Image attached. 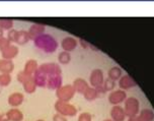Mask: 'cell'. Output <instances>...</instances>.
<instances>
[{"mask_svg": "<svg viewBox=\"0 0 154 121\" xmlns=\"http://www.w3.org/2000/svg\"><path fill=\"white\" fill-rule=\"evenodd\" d=\"M34 43L35 47L40 50H43L45 53H54L59 47L57 40L53 36L50 34H45V33L34 40Z\"/></svg>", "mask_w": 154, "mask_h": 121, "instance_id": "1", "label": "cell"}, {"mask_svg": "<svg viewBox=\"0 0 154 121\" xmlns=\"http://www.w3.org/2000/svg\"><path fill=\"white\" fill-rule=\"evenodd\" d=\"M54 108L56 110L57 113L61 114L65 117H73L77 114L76 107L72 105V104L68 103V102H63L58 100L55 103Z\"/></svg>", "mask_w": 154, "mask_h": 121, "instance_id": "2", "label": "cell"}, {"mask_svg": "<svg viewBox=\"0 0 154 121\" xmlns=\"http://www.w3.org/2000/svg\"><path fill=\"white\" fill-rule=\"evenodd\" d=\"M76 92L72 87V84H63L61 88H59L56 91V97L59 101L68 102L75 96Z\"/></svg>", "mask_w": 154, "mask_h": 121, "instance_id": "3", "label": "cell"}, {"mask_svg": "<svg viewBox=\"0 0 154 121\" xmlns=\"http://www.w3.org/2000/svg\"><path fill=\"white\" fill-rule=\"evenodd\" d=\"M139 110H140V103L138 99H136L135 97H130L126 99L125 108H124L126 116L131 117V116H135V115H138Z\"/></svg>", "mask_w": 154, "mask_h": 121, "instance_id": "4", "label": "cell"}, {"mask_svg": "<svg viewBox=\"0 0 154 121\" xmlns=\"http://www.w3.org/2000/svg\"><path fill=\"white\" fill-rule=\"evenodd\" d=\"M38 70H40L41 72L45 73L46 75H53V74H61L62 69L60 67L59 64L54 62H47L43 63V64L38 65Z\"/></svg>", "mask_w": 154, "mask_h": 121, "instance_id": "5", "label": "cell"}, {"mask_svg": "<svg viewBox=\"0 0 154 121\" xmlns=\"http://www.w3.org/2000/svg\"><path fill=\"white\" fill-rule=\"evenodd\" d=\"M104 81L103 78V71L100 68H95L91 71L89 76V84L92 88H97L103 86Z\"/></svg>", "mask_w": 154, "mask_h": 121, "instance_id": "6", "label": "cell"}, {"mask_svg": "<svg viewBox=\"0 0 154 121\" xmlns=\"http://www.w3.org/2000/svg\"><path fill=\"white\" fill-rule=\"evenodd\" d=\"M63 86V78L61 74H53V75H47L46 88L50 90H58Z\"/></svg>", "mask_w": 154, "mask_h": 121, "instance_id": "7", "label": "cell"}, {"mask_svg": "<svg viewBox=\"0 0 154 121\" xmlns=\"http://www.w3.org/2000/svg\"><path fill=\"white\" fill-rule=\"evenodd\" d=\"M126 99H127V94H126L125 91L121 89L117 91H112L111 94L109 95V102L114 106L119 105L122 102H125Z\"/></svg>", "mask_w": 154, "mask_h": 121, "instance_id": "8", "label": "cell"}, {"mask_svg": "<svg viewBox=\"0 0 154 121\" xmlns=\"http://www.w3.org/2000/svg\"><path fill=\"white\" fill-rule=\"evenodd\" d=\"M46 30V27L44 24H34L29 27V39L31 40H35L38 36H41L42 34H44Z\"/></svg>", "mask_w": 154, "mask_h": 121, "instance_id": "9", "label": "cell"}, {"mask_svg": "<svg viewBox=\"0 0 154 121\" xmlns=\"http://www.w3.org/2000/svg\"><path fill=\"white\" fill-rule=\"evenodd\" d=\"M77 41L73 37H65L61 42V47L63 51L65 52H71L77 47Z\"/></svg>", "mask_w": 154, "mask_h": 121, "instance_id": "10", "label": "cell"}, {"mask_svg": "<svg viewBox=\"0 0 154 121\" xmlns=\"http://www.w3.org/2000/svg\"><path fill=\"white\" fill-rule=\"evenodd\" d=\"M119 86L121 88V90H128L131 89V88L136 87L137 84L132 76L126 74V75L121 76V78L119 79Z\"/></svg>", "mask_w": 154, "mask_h": 121, "instance_id": "11", "label": "cell"}, {"mask_svg": "<svg viewBox=\"0 0 154 121\" xmlns=\"http://www.w3.org/2000/svg\"><path fill=\"white\" fill-rule=\"evenodd\" d=\"M24 101V96L21 94V93H18V92H15V93H12L11 95H9V97L7 99V102L11 107H16L20 106L21 104L23 103Z\"/></svg>", "mask_w": 154, "mask_h": 121, "instance_id": "12", "label": "cell"}, {"mask_svg": "<svg viewBox=\"0 0 154 121\" xmlns=\"http://www.w3.org/2000/svg\"><path fill=\"white\" fill-rule=\"evenodd\" d=\"M111 117L112 121H124L126 118L124 108H122L119 105L114 106L111 110Z\"/></svg>", "mask_w": 154, "mask_h": 121, "instance_id": "13", "label": "cell"}, {"mask_svg": "<svg viewBox=\"0 0 154 121\" xmlns=\"http://www.w3.org/2000/svg\"><path fill=\"white\" fill-rule=\"evenodd\" d=\"M72 87L74 88V90H75L76 93H79V94H82V95H83L85 93V91L89 88L88 82L85 81L84 78H76L75 81H73Z\"/></svg>", "mask_w": 154, "mask_h": 121, "instance_id": "14", "label": "cell"}, {"mask_svg": "<svg viewBox=\"0 0 154 121\" xmlns=\"http://www.w3.org/2000/svg\"><path fill=\"white\" fill-rule=\"evenodd\" d=\"M18 47H16L15 45H10L9 47H7L5 50L1 52L2 55V59H6V60H12L13 58H15L18 55Z\"/></svg>", "mask_w": 154, "mask_h": 121, "instance_id": "15", "label": "cell"}, {"mask_svg": "<svg viewBox=\"0 0 154 121\" xmlns=\"http://www.w3.org/2000/svg\"><path fill=\"white\" fill-rule=\"evenodd\" d=\"M8 121H23V113L19 109L12 108L5 113Z\"/></svg>", "mask_w": 154, "mask_h": 121, "instance_id": "16", "label": "cell"}, {"mask_svg": "<svg viewBox=\"0 0 154 121\" xmlns=\"http://www.w3.org/2000/svg\"><path fill=\"white\" fill-rule=\"evenodd\" d=\"M38 68V64L37 60L29 59V60H27L26 62V64H24L23 71L29 74V75H34V74L37 72Z\"/></svg>", "mask_w": 154, "mask_h": 121, "instance_id": "17", "label": "cell"}, {"mask_svg": "<svg viewBox=\"0 0 154 121\" xmlns=\"http://www.w3.org/2000/svg\"><path fill=\"white\" fill-rule=\"evenodd\" d=\"M14 69V63L12 60L1 59L0 60V72L10 74Z\"/></svg>", "mask_w": 154, "mask_h": 121, "instance_id": "18", "label": "cell"}, {"mask_svg": "<svg viewBox=\"0 0 154 121\" xmlns=\"http://www.w3.org/2000/svg\"><path fill=\"white\" fill-rule=\"evenodd\" d=\"M34 81L37 84V87L46 88L47 84V75L45 73L41 72L40 70H37V72L34 74Z\"/></svg>", "mask_w": 154, "mask_h": 121, "instance_id": "19", "label": "cell"}, {"mask_svg": "<svg viewBox=\"0 0 154 121\" xmlns=\"http://www.w3.org/2000/svg\"><path fill=\"white\" fill-rule=\"evenodd\" d=\"M23 88L24 92L27 93V94H32V93H35L38 87L34 81V76H32V78L29 79H27L26 82H23Z\"/></svg>", "mask_w": 154, "mask_h": 121, "instance_id": "20", "label": "cell"}, {"mask_svg": "<svg viewBox=\"0 0 154 121\" xmlns=\"http://www.w3.org/2000/svg\"><path fill=\"white\" fill-rule=\"evenodd\" d=\"M29 40L31 39H29V36L27 31L20 30V31L17 32V38H16V41H15L16 44H18V45H26Z\"/></svg>", "mask_w": 154, "mask_h": 121, "instance_id": "21", "label": "cell"}, {"mask_svg": "<svg viewBox=\"0 0 154 121\" xmlns=\"http://www.w3.org/2000/svg\"><path fill=\"white\" fill-rule=\"evenodd\" d=\"M139 121H152L154 119V112L151 109H144L138 115Z\"/></svg>", "mask_w": 154, "mask_h": 121, "instance_id": "22", "label": "cell"}, {"mask_svg": "<svg viewBox=\"0 0 154 121\" xmlns=\"http://www.w3.org/2000/svg\"><path fill=\"white\" fill-rule=\"evenodd\" d=\"M108 75H109V78H111L112 81H118V79H120L121 76H122V70H121L120 67L114 66V67L109 68Z\"/></svg>", "mask_w": 154, "mask_h": 121, "instance_id": "23", "label": "cell"}, {"mask_svg": "<svg viewBox=\"0 0 154 121\" xmlns=\"http://www.w3.org/2000/svg\"><path fill=\"white\" fill-rule=\"evenodd\" d=\"M85 100L88 101V102H91V101H94L96 98L98 97L97 95V92H96L95 88H92V87H89L88 89L85 91V93L83 94Z\"/></svg>", "mask_w": 154, "mask_h": 121, "instance_id": "24", "label": "cell"}, {"mask_svg": "<svg viewBox=\"0 0 154 121\" xmlns=\"http://www.w3.org/2000/svg\"><path fill=\"white\" fill-rule=\"evenodd\" d=\"M14 23L12 20H7V18H1L0 20V29L3 31H10L13 29Z\"/></svg>", "mask_w": 154, "mask_h": 121, "instance_id": "25", "label": "cell"}, {"mask_svg": "<svg viewBox=\"0 0 154 121\" xmlns=\"http://www.w3.org/2000/svg\"><path fill=\"white\" fill-rule=\"evenodd\" d=\"M70 60H71V54L69 52L63 51L58 55V61L61 63V64H68L70 62Z\"/></svg>", "mask_w": 154, "mask_h": 121, "instance_id": "26", "label": "cell"}, {"mask_svg": "<svg viewBox=\"0 0 154 121\" xmlns=\"http://www.w3.org/2000/svg\"><path fill=\"white\" fill-rule=\"evenodd\" d=\"M11 82V75L8 73L0 74V87H7Z\"/></svg>", "mask_w": 154, "mask_h": 121, "instance_id": "27", "label": "cell"}, {"mask_svg": "<svg viewBox=\"0 0 154 121\" xmlns=\"http://www.w3.org/2000/svg\"><path fill=\"white\" fill-rule=\"evenodd\" d=\"M103 89H104L106 92H111V91H112L115 89L116 82H115V81H112V79L108 78L106 79H104V81L103 84Z\"/></svg>", "mask_w": 154, "mask_h": 121, "instance_id": "28", "label": "cell"}, {"mask_svg": "<svg viewBox=\"0 0 154 121\" xmlns=\"http://www.w3.org/2000/svg\"><path fill=\"white\" fill-rule=\"evenodd\" d=\"M32 76H34V75H29V74L24 72L23 70H21V71H19L17 74V81L20 82V84H23V82H26L27 79L31 78Z\"/></svg>", "mask_w": 154, "mask_h": 121, "instance_id": "29", "label": "cell"}, {"mask_svg": "<svg viewBox=\"0 0 154 121\" xmlns=\"http://www.w3.org/2000/svg\"><path fill=\"white\" fill-rule=\"evenodd\" d=\"M10 45H11V42H10L6 37L0 38V51L1 52L3 50H5L7 47H9Z\"/></svg>", "mask_w": 154, "mask_h": 121, "instance_id": "30", "label": "cell"}, {"mask_svg": "<svg viewBox=\"0 0 154 121\" xmlns=\"http://www.w3.org/2000/svg\"><path fill=\"white\" fill-rule=\"evenodd\" d=\"M17 32L18 31H16V30H14V29L10 30V31H8V33H7V37L6 38L10 41V42L15 43L16 38H17Z\"/></svg>", "mask_w": 154, "mask_h": 121, "instance_id": "31", "label": "cell"}, {"mask_svg": "<svg viewBox=\"0 0 154 121\" xmlns=\"http://www.w3.org/2000/svg\"><path fill=\"white\" fill-rule=\"evenodd\" d=\"M77 121H92V116L88 112H83L78 116V120Z\"/></svg>", "mask_w": 154, "mask_h": 121, "instance_id": "32", "label": "cell"}, {"mask_svg": "<svg viewBox=\"0 0 154 121\" xmlns=\"http://www.w3.org/2000/svg\"><path fill=\"white\" fill-rule=\"evenodd\" d=\"M53 121H67V117L63 116L59 113H56L53 116Z\"/></svg>", "mask_w": 154, "mask_h": 121, "instance_id": "33", "label": "cell"}, {"mask_svg": "<svg viewBox=\"0 0 154 121\" xmlns=\"http://www.w3.org/2000/svg\"><path fill=\"white\" fill-rule=\"evenodd\" d=\"M128 121H139V117H138V115H135V116H131V117H129Z\"/></svg>", "mask_w": 154, "mask_h": 121, "instance_id": "34", "label": "cell"}, {"mask_svg": "<svg viewBox=\"0 0 154 121\" xmlns=\"http://www.w3.org/2000/svg\"><path fill=\"white\" fill-rule=\"evenodd\" d=\"M80 44H81V45H82V47H84V48H87V47H89V44L85 42L84 40H80Z\"/></svg>", "mask_w": 154, "mask_h": 121, "instance_id": "35", "label": "cell"}, {"mask_svg": "<svg viewBox=\"0 0 154 121\" xmlns=\"http://www.w3.org/2000/svg\"><path fill=\"white\" fill-rule=\"evenodd\" d=\"M0 121H8L6 115L3 114V115H0Z\"/></svg>", "mask_w": 154, "mask_h": 121, "instance_id": "36", "label": "cell"}, {"mask_svg": "<svg viewBox=\"0 0 154 121\" xmlns=\"http://www.w3.org/2000/svg\"><path fill=\"white\" fill-rule=\"evenodd\" d=\"M3 30H1V29H0V38H2V37H4V36H3Z\"/></svg>", "mask_w": 154, "mask_h": 121, "instance_id": "37", "label": "cell"}, {"mask_svg": "<svg viewBox=\"0 0 154 121\" xmlns=\"http://www.w3.org/2000/svg\"><path fill=\"white\" fill-rule=\"evenodd\" d=\"M103 121H112V119H106V120H103Z\"/></svg>", "mask_w": 154, "mask_h": 121, "instance_id": "38", "label": "cell"}, {"mask_svg": "<svg viewBox=\"0 0 154 121\" xmlns=\"http://www.w3.org/2000/svg\"><path fill=\"white\" fill-rule=\"evenodd\" d=\"M37 121H45V120H43V119H38V120H37Z\"/></svg>", "mask_w": 154, "mask_h": 121, "instance_id": "39", "label": "cell"}, {"mask_svg": "<svg viewBox=\"0 0 154 121\" xmlns=\"http://www.w3.org/2000/svg\"><path fill=\"white\" fill-rule=\"evenodd\" d=\"M0 115H1V114H0Z\"/></svg>", "mask_w": 154, "mask_h": 121, "instance_id": "40", "label": "cell"}]
</instances>
